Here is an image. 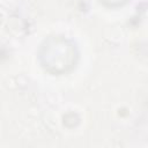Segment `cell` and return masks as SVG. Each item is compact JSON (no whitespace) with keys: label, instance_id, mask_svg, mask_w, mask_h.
I'll use <instances>...</instances> for the list:
<instances>
[{"label":"cell","instance_id":"cell-1","mask_svg":"<svg viewBox=\"0 0 148 148\" xmlns=\"http://www.w3.org/2000/svg\"><path fill=\"white\" fill-rule=\"evenodd\" d=\"M38 60L47 73L62 75L76 66L79 51L73 40L64 36H50L39 46Z\"/></svg>","mask_w":148,"mask_h":148},{"label":"cell","instance_id":"cell-2","mask_svg":"<svg viewBox=\"0 0 148 148\" xmlns=\"http://www.w3.org/2000/svg\"><path fill=\"white\" fill-rule=\"evenodd\" d=\"M101 3H103L104 6L106 7H110V8H117V7H120L123 5H125L128 0H98Z\"/></svg>","mask_w":148,"mask_h":148}]
</instances>
